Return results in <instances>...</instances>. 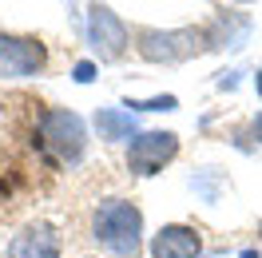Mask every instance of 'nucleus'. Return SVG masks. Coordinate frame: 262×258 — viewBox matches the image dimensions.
<instances>
[{"label": "nucleus", "mask_w": 262, "mask_h": 258, "mask_svg": "<svg viewBox=\"0 0 262 258\" xmlns=\"http://www.w3.org/2000/svg\"><path fill=\"white\" fill-rule=\"evenodd\" d=\"M96 242L115 258H139L143 250V210L131 199H103L92 223Z\"/></svg>", "instance_id": "f257e3e1"}, {"label": "nucleus", "mask_w": 262, "mask_h": 258, "mask_svg": "<svg viewBox=\"0 0 262 258\" xmlns=\"http://www.w3.org/2000/svg\"><path fill=\"white\" fill-rule=\"evenodd\" d=\"M203 48H214L211 32L203 28H175V32H139V56L151 64H179Z\"/></svg>", "instance_id": "7ed1b4c3"}, {"label": "nucleus", "mask_w": 262, "mask_h": 258, "mask_svg": "<svg viewBox=\"0 0 262 258\" xmlns=\"http://www.w3.org/2000/svg\"><path fill=\"white\" fill-rule=\"evenodd\" d=\"M254 135H258V139H262V112L254 115Z\"/></svg>", "instance_id": "f8f14e48"}, {"label": "nucleus", "mask_w": 262, "mask_h": 258, "mask_svg": "<svg viewBox=\"0 0 262 258\" xmlns=\"http://www.w3.org/2000/svg\"><path fill=\"white\" fill-rule=\"evenodd\" d=\"M88 44H92V52L99 60H119L127 52V24L115 16L112 8L96 4L88 12Z\"/></svg>", "instance_id": "423d86ee"}, {"label": "nucleus", "mask_w": 262, "mask_h": 258, "mask_svg": "<svg viewBox=\"0 0 262 258\" xmlns=\"http://www.w3.org/2000/svg\"><path fill=\"white\" fill-rule=\"evenodd\" d=\"M96 127L99 139H135V119H131V112H119V107H99Z\"/></svg>", "instance_id": "1a4fd4ad"}, {"label": "nucleus", "mask_w": 262, "mask_h": 258, "mask_svg": "<svg viewBox=\"0 0 262 258\" xmlns=\"http://www.w3.org/2000/svg\"><path fill=\"white\" fill-rule=\"evenodd\" d=\"M199 250H203L199 230L195 226H183V223L163 226L151 239V258H199Z\"/></svg>", "instance_id": "6e6552de"}, {"label": "nucleus", "mask_w": 262, "mask_h": 258, "mask_svg": "<svg viewBox=\"0 0 262 258\" xmlns=\"http://www.w3.org/2000/svg\"><path fill=\"white\" fill-rule=\"evenodd\" d=\"M254 92H258V96H262V72H258V76H254Z\"/></svg>", "instance_id": "ddd939ff"}, {"label": "nucleus", "mask_w": 262, "mask_h": 258, "mask_svg": "<svg viewBox=\"0 0 262 258\" xmlns=\"http://www.w3.org/2000/svg\"><path fill=\"white\" fill-rule=\"evenodd\" d=\"M175 155H179V135L175 131H143L127 147V167H131V175L147 179L155 171H163Z\"/></svg>", "instance_id": "39448f33"}, {"label": "nucleus", "mask_w": 262, "mask_h": 258, "mask_svg": "<svg viewBox=\"0 0 262 258\" xmlns=\"http://www.w3.org/2000/svg\"><path fill=\"white\" fill-rule=\"evenodd\" d=\"M48 64V48L36 36H12L0 32V80H24L36 76Z\"/></svg>", "instance_id": "20e7f679"}, {"label": "nucleus", "mask_w": 262, "mask_h": 258, "mask_svg": "<svg viewBox=\"0 0 262 258\" xmlns=\"http://www.w3.org/2000/svg\"><path fill=\"white\" fill-rule=\"evenodd\" d=\"M258 230H262V226H258Z\"/></svg>", "instance_id": "4468645a"}, {"label": "nucleus", "mask_w": 262, "mask_h": 258, "mask_svg": "<svg viewBox=\"0 0 262 258\" xmlns=\"http://www.w3.org/2000/svg\"><path fill=\"white\" fill-rule=\"evenodd\" d=\"M36 147L52 163H80L83 147H88V127H83V119L76 112L48 107L36 119Z\"/></svg>", "instance_id": "f03ea898"}, {"label": "nucleus", "mask_w": 262, "mask_h": 258, "mask_svg": "<svg viewBox=\"0 0 262 258\" xmlns=\"http://www.w3.org/2000/svg\"><path fill=\"white\" fill-rule=\"evenodd\" d=\"M179 99L175 96H155V99H143V103H127V107H135V112H171Z\"/></svg>", "instance_id": "9d476101"}, {"label": "nucleus", "mask_w": 262, "mask_h": 258, "mask_svg": "<svg viewBox=\"0 0 262 258\" xmlns=\"http://www.w3.org/2000/svg\"><path fill=\"white\" fill-rule=\"evenodd\" d=\"M4 258H60V234L52 223H28L20 234H12Z\"/></svg>", "instance_id": "0eeeda50"}, {"label": "nucleus", "mask_w": 262, "mask_h": 258, "mask_svg": "<svg viewBox=\"0 0 262 258\" xmlns=\"http://www.w3.org/2000/svg\"><path fill=\"white\" fill-rule=\"evenodd\" d=\"M92 76H96V64H76V80L80 83H88Z\"/></svg>", "instance_id": "9b49d317"}]
</instances>
